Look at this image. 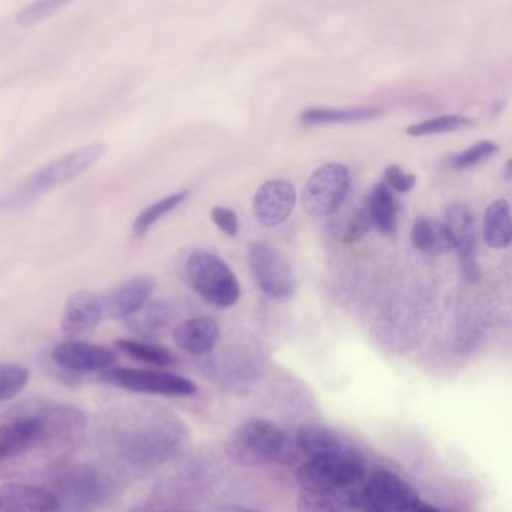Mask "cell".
I'll return each instance as SVG.
<instances>
[{
    "label": "cell",
    "mask_w": 512,
    "mask_h": 512,
    "mask_svg": "<svg viewBox=\"0 0 512 512\" xmlns=\"http://www.w3.org/2000/svg\"><path fill=\"white\" fill-rule=\"evenodd\" d=\"M220 338V326L212 317H194L179 325L173 341L179 349L191 355H205L214 349Z\"/></svg>",
    "instance_id": "cell-19"
},
{
    "label": "cell",
    "mask_w": 512,
    "mask_h": 512,
    "mask_svg": "<svg viewBox=\"0 0 512 512\" xmlns=\"http://www.w3.org/2000/svg\"><path fill=\"white\" fill-rule=\"evenodd\" d=\"M211 218L221 232L229 236L238 235L239 218L233 209L217 206V208L212 209Z\"/></svg>",
    "instance_id": "cell-35"
},
{
    "label": "cell",
    "mask_w": 512,
    "mask_h": 512,
    "mask_svg": "<svg viewBox=\"0 0 512 512\" xmlns=\"http://www.w3.org/2000/svg\"><path fill=\"white\" fill-rule=\"evenodd\" d=\"M499 151V146L491 140H481L476 142L475 145L467 148L466 151L454 155L451 160V166L457 170L470 169V167L478 166L484 163L488 158L493 157Z\"/></svg>",
    "instance_id": "cell-30"
},
{
    "label": "cell",
    "mask_w": 512,
    "mask_h": 512,
    "mask_svg": "<svg viewBox=\"0 0 512 512\" xmlns=\"http://www.w3.org/2000/svg\"><path fill=\"white\" fill-rule=\"evenodd\" d=\"M154 289L155 283L152 278L136 275L119 286L113 287L109 292L101 293L104 317L127 320L151 301Z\"/></svg>",
    "instance_id": "cell-16"
},
{
    "label": "cell",
    "mask_w": 512,
    "mask_h": 512,
    "mask_svg": "<svg viewBox=\"0 0 512 512\" xmlns=\"http://www.w3.org/2000/svg\"><path fill=\"white\" fill-rule=\"evenodd\" d=\"M104 152H106L104 143H92V145L82 146L76 151L68 152V154L50 161L28 179V184H26L28 193L26 194H35L38 191H46L49 188L74 181L83 175L89 167L100 161Z\"/></svg>",
    "instance_id": "cell-10"
},
{
    "label": "cell",
    "mask_w": 512,
    "mask_h": 512,
    "mask_svg": "<svg viewBox=\"0 0 512 512\" xmlns=\"http://www.w3.org/2000/svg\"><path fill=\"white\" fill-rule=\"evenodd\" d=\"M473 125V121L467 116L445 115L427 119L419 124L410 125L406 133L412 137L433 136V134L451 133V131L463 130Z\"/></svg>",
    "instance_id": "cell-28"
},
{
    "label": "cell",
    "mask_w": 512,
    "mask_h": 512,
    "mask_svg": "<svg viewBox=\"0 0 512 512\" xmlns=\"http://www.w3.org/2000/svg\"><path fill=\"white\" fill-rule=\"evenodd\" d=\"M188 191H179V193L170 194V196L164 197V199L158 200V202L152 203L151 206L140 212L137 220L133 224V232L136 236H143L158 220L169 214V212L175 211L182 202L188 197Z\"/></svg>",
    "instance_id": "cell-27"
},
{
    "label": "cell",
    "mask_w": 512,
    "mask_h": 512,
    "mask_svg": "<svg viewBox=\"0 0 512 512\" xmlns=\"http://www.w3.org/2000/svg\"><path fill=\"white\" fill-rule=\"evenodd\" d=\"M52 359L56 365L73 373H103L113 367L116 355L101 344L68 340L53 347Z\"/></svg>",
    "instance_id": "cell-14"
},
{
    "label": "cell",
    "mask_w": 512,
    "mask_h": 512,
    "mask_svg": "<svg viewBox=\"0 0 512 512\" xmlns=\"http://www.w3.org/2000/svg\"><path fill=\"white\" fill-rule=\"evenodd\" d=\"M296 446L310 458L337 454L344 448L334 431L322 425H304L296 434Z\"/></svg>",
    "instance_id": "cell-23"
},
{
    "label": "cell",
    "mask_w": 512,
    "mask_h": 512,
    "mask_svg": "<svg viewBox=\"0 0 512 512\" xmlns=\"http://www.w3.org/2000/svg\"><path fill=\"white\" fill-rule=\"evenodd\" d=\"M58 500V512H92L112 493V479L89 463L56 461L50 469V488Z\"/></svg>",
    "instance_id": "cell-2"
},
{
    "label": "cell",
    "mask_w": 512,
    "mask_h": 512,
    "mask_svg": "<svg viewBox=\"0 0 512 512\" xmlns=\"http://www.w3.org/2000/svg\"><path fill=\"white\" fill-rule=\"evenodd\" d=\"M185 275L194 292L217 308L233 307L241 298V284L217 254L194 251L185 262Z\"/></svg>",
    "instance_id": "cell-5"
},
{
    "label": "cell",
    "mask_w": 512,
    "mask_h": 512,
    "mask_svg": "<svg viewBox=\"0 0 512 512\" xmlns=\"http://www.w3.org/2000/svg\"><path fill=\"white\" fill-rule=\"evenodd\" d=\"M368 212L374 226L383 235H391L397 229L398 200L391 188L380 182L371 191L370 199L367 200Z\"/></svg>",
    "instance_id": "cell-22"
},
{
    "label": "cell",
    "mask_w": 512,
    "mask_h": 512,
    "mask_svg": "<svg viewBox=\"0 0 512 512\" xmlns=\"http://www.w3.org/2000/svg\"><path fill=\"white\" fill-rule=\"evenodd\" d=\"M116 347L130 358L145 364L155 365V367H172L176 359L172 352L164 347L155 346V344L146 343L139 340H118Z\"/></svg>",
    "instance_id": "cell-26"
},
{
    "label": "cell",
    "mask_w": 512,
    "mask_h": 512,
    "mask_svg": "<svg viewBox=\"0 0 512 512\" xmlns=\"http://www.w3.org/2000/svg\"><path fill=\"white\" fill-rule=\"evenodd\" d=\"M28 383V368L19 364L0 365V401L13 400Z\"/></svg>",
    "instance_id": "cell-29"
},
{
    "label": "cell",
    "mask_w": 512,
    "mask_h": 512,
    "mask_svg": "<svg viewBox=\"0 0 512 512\" xmlns=\"http://www.w3.org/2000/svg\"><path fill=\"white\" fill-rule=\"evenodd\" d=\"M182 439L181 424L172 415L139 407L121 412L110 421L104 445L116 463L143 472L169 460Z\"/></svg>",
    "instance_id": "cell-1"
},
{
    "label": "cell",
    "mask_w": 512,
    "mask_h": 512,
    "mask_svg": "<svg viewBox=\"0 0 512 512\" xmlns=\"http://www.w3.org/2000/svg\"><path fill=\"white\" fill-rule=\"evenodd\" d=\"M161 512H193V511H161Z\"/></svg>",
    "instance_id": "cell-38"
},
{
    "label": "cell",
    "mask_w": 512,
    "mask_h": 512,
    "mask_svg": "<svg viewBox=\"0 0 512 512\" xmlns=\"http://www.w3.org/2000/svg\"><path fill=\"white\" fill-rule=\"evenodd\" d=\"M364 493L377 512H412L421 502L409 482L386 469H377L365 476Z\"/></svg>",
    "instance_id": "cell-11"
},
{
    "label": "cell",
    "mask_w": 512,
    "mask_h": 512,
    "mask_svg": "<svg viewBox=\"0 0 512 512\" xmlns=\"http://www.w3.org/2000/svg\"><path fill=\"white\" fill-rule=\"evenodd\" d=\"M62 7H64L62 2H49V0H46V2H34V4L28 5V7L20 11L17 22L23 28H29V26L43 22L44 19L52 16Z\"/></svg>",
    "instance_id": "cell-32"
},
{
    "label": "cell",
    "mask_w": 512,
    "mask_h": 512,
    "mask_svg": "<svg viewBox=\"0 0 512 512\" xmlns=\"http://www.w3.org/2000/svg\"><path fill=\"white\" fill-rule=\"evenodd\" d=\"M298 512H341L337 497L316 491L301 490Z\"/></svg>",
    "instance_id": "cell-31"
},
{
    "label": "cell",
    "mask_w": 512,
    "mask_h": 512,
    "mask_svg": "<svg viewBox=\"0 0 512 512\" xmlns=\"http://www.w3.org/2000/svg\"><path fill=\"white\" fill-rule=\"evenodd\" d=\"M100 379L137 394L191 397L197 392L196 383L188 377L149 368L112 367L100 373Z\"/></svg>",
    "instance_id": "cell-6"
},
{
    "label": "cell",
    "mask_w": 512,
    "mask_h": 512,
    "mask_svg": "<svg viewBox=\"0 0 512 512\" xmlns=\"http://www.w3.org/2000/svg\"><path fill=\"white\" fill-rule=\"evenodd\" d=\"M217 512H263V511H259V509L245 508V506H239V505H224V506H221V508L218 509Z\"/></svg>",
    "instance_id": "cell-36"
},
{
    "label": "cell",
    "mask_w": 512,
    "mask_h": 512,
    "mask_svg": "<svg viewBox=\"0 0 512 512\" xmlns=\"http://www.w3.org/2000/svg\"><path fill=\"white\" fill-rule=\"evenodd\" d=\"M350 184L352 178L344 164H325L308 178L302 191V208L311 217H328L343 205Z\"/></svg>",
    "instance_id": "cell-7"
},
{
    "label": "cell",
    "mask_w": 512,
    "mask_h": 512,
    "mask_svg": "<svg viewBox=\"0 0 512 512\" xmlns=\"http://www.w3.org/2000/svg\"><path fill=\"white\" fill-rule=\"evenodd\" d=\"M104 319L101 293L80 290L68 298L62 314L61 329L68 337H80L97 328Z\"/></svg>",
    "instance_id": "cell-17"
},
{
    "label": "cell",
    "mask_w": 512,
    "mask_h": 512,
    "mask_svg": "<svg viewBox=\"0 0 512 512\" xmlns=\"http://www.w3.org/2000/svg\"><path fill=\"white\" fill-rule=\"evenodd\" d=\"M412 512H440L439 509L434 506L427 505V503L419 502L418 505L413 508Z\"/></svg>",
    "instance_id": "cell-37"
},
{
    "label": "cell",
    "mask_w": 512,
    "mask_h": 512,
    "mask_svg": "<svg viewBox=\"0 0 512 512\" xmlns=\"http://www.w3.org/2000/svg\"><path fill=\"white\" fill-rule=\"evenodd\" d=\"M295 205L296 190L289 181H268L254 194V217L262 226L277 227L287 221Z\"/></svg>",
    "instance_id": "cell-15"
},
{
    "label": "cell",
    "mask_w": 512,
    "mask_h": 512,
    "mask_svg": "<svg viewBox=\"0 0 512 512\" xmlns=\"http://www.w3.org/2000/svg\"><path fill=\"white\" fill-rule=\"evenodd\" d=\"M58 511V500L47 488L19 482L0 485V512Z\"/></svg>",
    "instance_id": "cell-18"
},
{
    "label": "cell",
    "mask_w": 512,
    "mask_h": 512,
    "mask_svg": "<svg viewBox=\"0 0 512 512\" xmlns=\"http://www.w3.org/2000/svg\"><path fill=\"white\" fill-rule=\"evenodd\" d=\"M446 229L451 236L452 250L457 251L461 271L469 283H478L481 272L475 260V221L466 205L455 203L446 212Z\"/></svg>",
    "instance_id": "cell-13"
},
{
    "label": "cell",
    "mask_w": 512,
    "mask_h": 512,
    "mask_svg": "<svg viewBox=\"0 0 512 512\" xmlns=\"http://www.w3.org/2000/svg\"><path fill=\"white\" fill-rule=\"evenodd\" d=\"M382 110L377 107H349V109H328V107H311L299 115L304 124H352L377 118Z\"/></svg>",
    "instance_id": "cell-24"
},
{
    "label": "cell",
    "mask_w": 512,
    "mask_h": 512,
    "mask_svg": "<svg viewBox=\"0 0 512 512\" xmlns=\"http://www.w3.org/2000/svg\"><path fill=\"white\" fill-rule=\"evenodd\" d=\"M226 454L232 463L244 467L284 460L287 454L286 436L274 422L251 419L230 434Z\"/></svg>",
    "instance_id": "cell-3"
},
{
    "label": "cell",
    "mask_w": 512,
    "mask_h": 512,
    "mask_svg": "<svg viewBox=\"0 0 512 512\" xmlns=\"http://www.w3.org/2000/svg\"><path fill=\"white\" fill-rule=\"evenodd\" d=\"M410 241L416 250L424 253H448L452 250L451 236L446 224L436 220H418L413 224Z\"/></svg>",
    "instance_id": "cell-25"
},
{
    "label": "cell",
    "mask_w": 512,
    "mask_h": 512,
    "mask_svg": "<svg viewBox=\"0 0 512 512\" xmlns=\"http://www.w3.org/2000/svg\"><path fill=\"white\" fill-rule=\"evenodd\" d=\"M385 181V184L388 185L392 191L407 193V191L415 187L416 176L403 172L398 166H388L385 170Z\"/></svg>",
    "instance_id": "cell-34"
},
{
    "label": "cell",
    "mask_w": 512,
    "mask_h": 512,
    "mask_svg": "<svg viewBox=\"0 0 512 512\" xmlns=\"http://www.w3.org/2000/svg\"><path fill=\"white\" fill-rule=\"evenodd\" d=\"M482 236L485 244L494 250H503L511 242V211L508 200L499 199L488 206L484 215Z\"/></svg>",
    "instance_id": "cell-21"
},
{
    "label": "cell",
    "mask_w": 512,
    "mask_h": 512,
    "mask_svg": "<svg viewBox=\"0 0 512 512\" xmlns=\"http://www.w3.org/2000/svg\"><path fill=\"white\" fill-rule=\"evenodd\" d=\"M250 266L257 284L269 298L284 301L295 293L292 266L277 248L263 242L251 245Z\"/></svg>",
    "instance_id": "cell-9"
},
{
    "label": "cell",
    "mask_w": 512,
    "mask_h": 512,
    "mask_svg": "<svg viewBox=\"0 0 512 512\" xmlns=\"http://www.w3.org/2000/svg\"><path fill=\"white\" fill-rule=\"evenodd\" d=\"M37 413L44 427L41 448L58 455L56 461L65 460L64 455L82 442L88 425L85 413L70 404L37 407Z\"/></svg>",
    "instance_id": "cell-8"
},
{
    "label": "cell",
    "mask_w": 512,
    "mask_h": 512,
    "mask_svg": "<svg viewBox=\"0 0 512 512\" xmlns=\"http://www.w3.org/2000/svg\"><path fill=\"white\" fill-rule=\"evenodd\" d=\"M371 226H373V221H371L370 212H368V206L367 203H365V205L356 212L353 220L350 221L347 232L344 233V241H359V239L364 238V236L370 232Z\"/></svg>",
    "instance_id": "cell-33"
},
{
    "label": "cell",
    "mask_w": 512,
    "mask_h": 512,
    "mask_svg": "<svg viewBox=\"0 0 512 512\" xmlns=\"http://www.w3.org/2000/svg\"><path fill=\"white\" fill-rule=\"evenodd\" d=\"M172 308L163 301H149L127 323L136 334L146 338L160 337L172 325Z\"/></svg>",
    "instance_id": "cell-20"
},
{
    "label": "cell",
    "mask_w": 512,
    "mask_h": 512,
    "mask_svg": "<svg viewBox=\"0 0 512 512\" xmlns=\"http://www.w3.org/2000/svg\"><path fill=\"white\" fill-rule=\"evenodd\" d=\"M44 440V427L37 407L14 412L0 425V463L22 457L26 452L41 448Z\"/></svg>",
    "instance_id": "cell-12"
},
{
    "label": "cell",
    "mask_w": 512,
    "mask_h": 512,
    "mask_svg": "<svg viewBox=\"0 0 512 512\" xmlns=\"http://www.w3.org/2000/svg\"><path fill=\"white\" fill-rule=\"evenodd\" d=\"M365 476L367 475L358 455L346 448L337 454L310 458L298 470L301 490L331 494L335 497L361 484Z\"/></svg>",
    "instance_id": "cell-4"
}]
</instances>
